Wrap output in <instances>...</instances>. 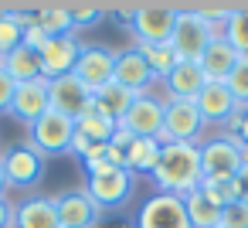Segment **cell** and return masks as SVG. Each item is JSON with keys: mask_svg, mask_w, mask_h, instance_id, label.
Here are the masks:
<instances>
[{"mask_svg": "<svg viewBox=\"0 0 248 228\" xmlns=\"http://www.w3.org/2000/svg\"><path fill=\"white\" fill-rule=\"evenodd\" d=\"M153 184L163 191V194H190L201 187L204 180V170H201V150L197 143H163V153H160V163L153 167Z\"/></svg>", "mask_w": 248, "mask_h": 228, "instance_id": "1", "label": "cell"}, {"mask_svg": "<svg viewBox=\"0 0 248 228\" xmlns=\"http://www.w3.org/2000/svg\"><path fill=\"white\" fill-rule=\"evenodd\" d=\"M177 14L180 7L173 4H136V14L126 28L136 34V45H170Z\"/></svg>", "mask_w": 248, "mask_h": 228, "instance_id": "2", "label": "cell"}, {"mask_svg": "<svg viewBox=\"0 0 248 228\" xmlns=\"http://www.w3.org/2000/svg\"><path fill=\"white\" fill-rule=\"evenodd\" d=\"M197 150H201V170H204V177H234L241 170V163L248 160V150L231 133L211 136V140L197 143Z\"/></svg>", "mask_w": 248, "mask_h": 228, "instance_id": "3", "label": "cell"}, {"mask_svg": "<svg viewBox=\"0 0 248 228\" xmlns=\"http://www.w3.org/2000/svg\"><path fill=\"white\" fill-rule=\"evenodd\" d=\"M204 133V119L194 99H167L163 102V133L160 143H197Z\"/></svg>", "mask_w": 248, "mask_h": 228, "instance_id": "4", "label": "cell"}, {"mask_svg": "<svg viewBox=\"0 0 248 228\" xmlns=\"http://www.w3.org/2000/svg\"><path fill=\"white\" fill-rule=\"evenodd\" d=\"M0 163H4L7 187H38L45 180V170H48V157L38 153L31 143H21V147L4 150Z\"/></svg>", "mask_w": 248, "mask_h": 228, "instance_id": "5", "label": "cell"}, {"mask_svg": "<svg viewBox=\"0 0 248 228\" xmlns=\"http://www.w3.org/2000/svg\"><path fill=\"white\" fill-rule=\"evenodd\" d=\"M133 180H136V174L126 170V167H119V170L89 177L85 194L95 201L99 211H119V208H126L133 201Z\"/></svg>", "mask_w": 248, "mask_h": 228, "instance_id": "6", "label": "cell"}, {"mask_svg": "<svg viewBox=\"0 0 248 228\" xmlns=\"http://www.w3.org/2000/svg\"><path fill=\"white\" fill-rule=\"evenodd\" d=\"M211 28L201 21V14L190 7H180V14H177V24H173V34H170V48L177 51V58L180 62H197L201 55H204V48L211 45Z\"/></svg>", "mask_w": 248, "mask_h": 228, "instance_id": "7", "label": "cell"}, {"mask_svg": "<svg viewBox=\"0 0 248 228\" xmlns=\"http://www.w3.org/2000/svg\"><path fill=\"white\" fill-rule=\"evenodd\" d=\"M72 136H75V119L48 109L34 126H31V147L45 157H58V153H72Z\"/></svg>", "mask_w": 248, "mask_h": 228, "instance_id": "8", "label": "cell"}, {"mask_svg": "<svg viewBox=\"0 0 248 228\" xmlns=\"http://www.w3.org/2000/svg\"><path fill=\"white\" fill-rule=\"evenodd\" d=\"M136 228H190L184 197L156 191V194L146 197L143 208L136 211Z\"/></svg>", "mask_w": 248, "mask_h": 228, "instance_id": "9", "label": "cell"}, {"mask_svg": "<svg viewBox=\"0 0 248 228\" xmlns=\"http://www.w3.org/2000/svg\"><path fill=\"white\" fill-rule=\"evenodd\" d=\"M194 102H197V113H201L204 126H224V130L241 109H248V106H238V99L231 96V89L224 82H207Z\"/></svg>", "mask_w": 248, "mask_h": 228, "instance_id": "10", "label": "cell"}, {"mask_svg": "<svg viewBox=\"0 0 248 228\" xmlns=\"http://www.w3.org/2000/svg\"><path fill=\"white\" fill-rule=\"evenodd\" d=\"M112 72H116V51H109V48H102V45H85L82 55H78V62H75V72H72V75H75L89 92H95V89H102V85L112 82Z\"/></svg>", "mask_w": 248, "mask_h": 228, "instance_id": "11", "label": "cell"}, {"mask_svg": "<svg viewBox=\"0 0 248 228\" xmlns=\"http://www.w3.org/2000/svg\"><path fill=\"white\" fill-rule=\"evenodd\" d=\"M38 55H41V79L55 82V79H62V75H72V72H75V62H78V55H82V45H78L75 34L48 38Z\"/></svg>", "mask_w": 248, "mask_h": 228, "instance_id": "12", "label": "cell"}, {"mask_svg": "<svg viewBox=\"0 0 248 228\" xmlns=\"http://www.w3.org/2000/svg\"><path fill=\"white\" fill-rule=\"evenodd\" d=\"M89 106H92V92L75 75H62L48 85V109L68 116V119H78L82 113H89Z\"/></svg>", "mask_w": 248, "mask_h": 228, "instance_id": "13", "label": "cell"}, {"mask_svg": "<svg viewBox=\"0 0 248 228\" xmlns=\"http://www.w3.org/2000/svg\"><path fill=\"white\" fill-rule=\"evenodd\" d=\"M119 130H126L129 136H160L163 133V99H153L150 92L146 96H140L133 106H129V113L116 123Z\"/></svg>", "mask_w": 248, "mask_h": 228, "instance_id": "14", "label": "cell"}, {"mask_svg": "<svg viewBox=\"0 0 248 228\" xmlns=\"http://www.w3.org/2000/svg\"><path fill=\"white\" fill-rule=\"evenodd\" d=\"M48 79H34V82H21L14 89V99H11V116L24 126H34L45 113H48Z\"/></svg>", "mask_w": 248, "mask_h": 228, "instance_id": "15", "label": "cell"}, {"mask_svg": "<svg viewBox=\"0 0 248 228\" xmlns=\"http://www.w3.org/2000/svg\"><path fill=\"white\" fill-rule=\"evenodd\" d=\"M55 211H58V225L62 228H95L102 211L95 208V201L85 191H68L55 197Z\"/></svg>", "mask_w": 248, "mask_h": 228, "instance_id": "16", "label": "cell"}, {"mask_svg": "<svg viewBox=\"0 0 248 228\" xmlns=\"http://www.w3.org/2000/svg\"><path fill=\"white\" fill-rule=\"evenodd\" d=\"M112 82H119L123 89H129V92H136V96H146L150 85H153V72H150V65L143 62V55H140L136 48H126V51H116Z\"/></svg>", "mask_w": 248, "mask_h": 228, "instance_id": "17", "label": "cell"}, {"mask_svg": "<svg viewBox=\"0 0 248 228\" xmlns=\"http://www.w3.org/2000/svg\"><path fill=\"white\" fill-rule=\"evenodd\" d=\"M238 58H241V55H238L224 38H211V45H207L204 55L197 58V65H201V72H204L207 82H228V75H231V68H234Z\"/></svg>", "mask_w": 248, "mask_h": 228, "instance_id": "18", "label": "cell"}, {"mask_svg": "<svg viewBox=\"0 0 248 228\" xmlns=\"http://www.w3.org/2000/svg\"><path fill=\"white\" fill-rule=\"evenodd\" d=\"M14 228H62L58 225V211H55V197H28L14 208Z\"/></svg>", "mask_w": 248, "mask_h": 228, "instance_id": "19", "label": "cell"}, {"mask_svg": "<svg viewBox=\"0 0 248 228\" xmlns=\"http://www.w3.org/2000/svg\"><path fill=\"white\" fill-rule=\"evenodd\" d=\"M163 85H167V99H197L207 79L197 62H177V68L163 79Z\"/></svg>", "mask_w": 248, "mask_h": 228, "instance_id": "20", "label": "cell"}, {"mask_svg": "<svg viewBox=\"0 0 248 228\" xmlns=\"http://www.w3.org/2000/svg\"><path fill=\"white\" fill-rule=\"evenodd\" d=\"M24 14H31V21H34L48 38L75 34V24H72V11H68V4H38V7H28Z\"/></svg>", "mask_w": 248, "mask_h": 228, "instance_id": "21", "label": "cell"}, {"mask_svg": "<svg viewBox=\"0 0 248 228\" xmlns=\"http://www.w3.org/2000/svg\"><path fill=\"white\" fill-rule=\"evenodd\" d=\"M136 99H140L136 92L123 89L119 82H109V85H102V89L92 92V109L102 113V116H109L112 123H119V119L129 113V106H133Z\"/></svg>", "mask_w": 248, "mask_h": 228, "instance_id": "22", "label": "cell"}, {"mask_svg": "<svg viewBox=\"0 0 248 228\" xmlns=\"http://www.w3.org/2000/svg\"><path fill=\"white\" fill-rule=\"evenodd\" d=\"M160 153H163V143L160 140L136 136L126 147V170H133V174H153V167L160 163Z\"/></svg>", "mask_w": 248, "mask_h": 228, "instance_id": "23", "label": "cell"}, {"mask_svg": "<svg viewBox=\"0 0 248 228\" xmlns=\"http://www.w3.org/2000/svg\"><path fill=\"white\" fill-rule=\"evenodd\" d=\"M4 72L21 85V82H34V79H41V55L34 51V48H28V45H21V48H14L11 55H4Z\"/></svg>", "mask_w": 248, "mask_h": 228, "instance_id": "24", "label": "cell"}, {"mask_svg": "<svg viewBox=\"0 0 248 228\" xmlns=\"http://www.w3.org/2000/svg\"><path fill=\"white\" fill-rule=\"evenodd\" d=\"M82 163H85L89 177H95V174H109V170L126 167V153H123L119 147H112V143H95V147L82 157Z\"/></svg>", "mask_w": 248, "mask_h": 228, "instance_id": "25", "label": "cell"}, {"mask_svg": "<svg viewBox=\"0 0 248 228\" xmlns=\"http://www.w3.org/2000/svg\"><path fill=\"white\" fill-rule=\"evenodd\" d=\"M184 208H187L190 228H217V225H221V208H214L201 191L184 194Z\"/></svg>", "mask_w": 248, "mask_h": 228, "instance_id": "26", "label": "cell"}, {"mask_svg": "<svg viewBox=\"0 0 248 228\" xmlns=\"http://www.w3.org/2000/svg\"><path fill=\"white\" fill-rule=\"evenodd\" d=\"M136 51L143 55V62L150 65V72H153V79H167L173 68H177V51L170 48V45H136Z\"/></svg>", "mask_w": 248, "mask_h": 228, "instance_id": "27", "label": "cell"}, {"mask_svg": "<svg viewBox=\"0 0 248 228\" xmlns=\"http://www.w3.org/2000/svg\"><path fill=\"white\" fill-rule=\"evenodd\" d=\"M75 130H78L82 136H89L92 143H109V140H112V133H116V123H112L109 116H102V113H95V109L89 106V113H82V116L75 119Z\"/></svg>", "mask_w": 248, "mask_h": 228, "instance_id": "28", "label": "cell"}, {"mask_svg": "<svg viewBox=\"0 0 248 228\" xmlns=\"http://www.w3.org/2000/svg\"><path fill=\"white\" fill-rule=\"evenodd\" d=\"M214 208H228V204H238V184H234V177H204L201 180V187H197Z\"/></svg>", "mask_w": 248, "mask_h": 228, "instance_id": "29", "label": "cell"}, {"mask_svg": "<svg viewBox=\"0 0 248 228\" xmlns=\"http://www.w3.org/2000/svg\"><path fill=\"white\" fill-rule=\"evenodd\" d=\"M21 45H24V17H21V11L11 7L0 17V55H11Z\"/></svg>", "mask_w": 248, "mask_h": 228, "instance_id": "30", "label": "cell"}, {"mask_svg": "<svg viewBox=\"0 0 248 228\" xmlns=\"http://www.w3.org/2000/svg\"><path fill=\"white\" fill-rule=\"evenodd\" d=\"M224 41L238 55H248V7H231V17L224 24Z\"/></svg>", "mask_w": 248, "mask_h": 228, "instance_id": "31", "label": "cell"}, {"mask_svg": "<svg viewBox=\"0 0 248 228\" xmlns=\"http://www.w3.org/2000/svg\"><path fill=\"white\" fill-rule=\"evenodd\" d=\"M68 11H72V24H75V31L95 28V24H102V17L109 14L106 4H68Z\"/></svg>", "mask_w": 248, "mask_h": 228, "instance_id": "32", "label": "cell"}, {"mask_svg": "<svg viewBox=\"0 0 248 228\" xmlns=\"http://www.w3.org/2000/svg\"><path fill=\"white\" fill-rule=\"evenodd\" d=\"M224 85L231 89V96L238 99V106H248V55H241L234 62V68H231V75H228Z\"/></svg>", "mask_w": 248, "mask_h": 228, "instance_id": "33", "label": "cell"}, {"mask_svg": "<svg viewBox=\"0 0 248 228\" xmlns=\"http://www.w3.org/2000/svg\"><path fill=\"white\" fill-rule=\"evenodd\" d=\"M221 228H248V204H228L221 211Z\"/></svg>", "mask_w": 248, "mask_h": 228, "instance_id": "34", "label": "cell"}, {"mask_svg": "<svg viewBox=\"0 0 248 228\" xmlns=\"http://www.w3.org/2000/svg\"><path fill=\"white\" fill-rule=\"evenodd\" d=\"M228 133H231V136H234V140L248 150V109H241V113L228 123Z\"/></svg>", "mask_w": 248, "mask_h": 228, "instance_id": "35", "label": "cell"}, {"mask_svg": "<svg viewBox=\"0 0 248 228\" xmlns=\"http://www.w3.org/2000/svg\"><path fill=\"white\" fill-rule=\"evenodd\" d=\"M14 89H17V82L0 68V113H7L11 109V99H14Z\"/></svg>", "mask_w": 248, "mask_h": 228, "instance_id": "36", "label": "cell"}, {"mask_svg": "<svg viewBox=\"0 0 248 228\" xmlns=\"http://www.w3.org/2000/svg\"><path fill=\"white\" fill-rule=\"evenodd\" d=\"M234 184H238V201L248 204V160L241 163V170L234 174Z\"/></svg>", "mask_w": 248, "mask_h": 228, "instance_id": "37", "label": "cell"}, {"mask_svg": "<svg viewBox=\"0 0 248 228\" xmlns=\"http://www.w3.org/2000/svg\"><path fill=\"white\" fill-rule=\"evenodd\" d=\"M0 228H14V204L0 197Z\"/></svg>", "mask_w": 248, "mask_h": 228, "instance_id": "38", "label": "cell"}, {"mask_svg": "<svg viewBox=\"0 0 248 228\" xmlns=\"http://www.w3.org/2000/svg\"><path fill=\"white\" fill-rule=\"evenodd\" d=\"M0 157H4V150H0ZM4 187H7V177H4V163H0V197H4Z\"/></svg>", "mask_w": 248, "mask_h": 228, "instance_id": "39", "label": "cell"}, {"mask_svg": "<svg viewBox=\"0 0 248 228\" xmlns=\"http://www.w3.org/2000/svg\"><path fill=\"white\" fill-rule=\"evenodd\" d=\"M7 11H11V7H4V4H0V17H4V14H7Z\"/></svg>", "mask_w": 248, "mask_h": 228, "instance_id": "40", "label": "cell"}, {"mask_svg": "<svg viewBox=\"0 0 248 228\" xmlns=\"http://www.w3.org/2000/svg\"><path fill=\"white\" fill-rule=\"evenodd\" d=\"M217 228H221V225H217Z\"/></svg>", "mask_w": 248, "mask_h": 228, "instance_id": "41", "label": "cell"}]
</instances>
